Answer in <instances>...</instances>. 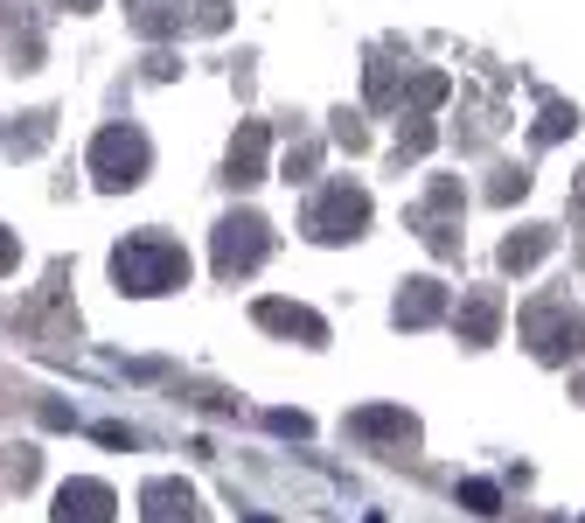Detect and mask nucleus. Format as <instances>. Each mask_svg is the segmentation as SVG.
I'll return each mask as SVG.
<instances>
[{
  "label": "nucleus",
  "mask_w": 585,
  "mask_h": 523,
  "mask_svg": "<svg viewBox=\"0 0 585 523\" xmlns=\"http://www.w3.org/2000/svg\"><path fill=\"white\" fill-rule=\"evenodd\" d=\"M112 279H119V293H167L188 279V252L161 231H140L112 252Z\"/></svg>",
  "instance_id": "1"
},
{
  "label": "nucleus",
  "mask_w": 585,
  "mask_h": 523,
  "mask_svg": "<svg viewBox=\"0 0 585 523\" xmlns=\"http://www.w3.org/2000/svg\"><path fill=\"white\" fill-rule=\"evenodd\" d=\"M523 335L537 342V357H543V363L585 357V322L572 314V301H564V293H543V301L523 314Z\"/></svg>",
  "instance_id": "2"
},
{
  "label": "nucleus",
  "mask_w": 585,
  "mask_h": 523,
  "mask_svg": "<svg viewBox=\"0 0 585 523\" xmlns=\"http://www.w3.org/2000/svg\"><path fill=\"white\" fill-rule=\"evenodd\" d=\"M91 175H98L105 189H133L147 175V133L140 126H105L98 147H91Z\"/></svg>",
  "instance_id": "3"
},
{
  "label": "nucleus",
  "mask_w": 585,
  "mask_h": 523,
  "mask_svg": "<svg viewBox=\"0 0 585 523\" xmlns=\"http://www.w3.org/2000/svg\"><path fill=\"white\" fill-rule=\"evenodd\" d=\"M370 223V196L355 189V182L342 175V182H328V189L314 196V210H307V231L320 237V245H335V237H355Z\"/></svg>",
  "instance_id": "4"
},
{
  "label": "nucleus",
  "mask_w": 585,
  "mask_h": 523,
  "mask_svg": "<svg viewBox=\"0 0 585 523\" xmlns=\"http://www.w3.org/2000/svg\"><path fill=\"white\" fill-rule=\"evenodd\" d=\"M266 252H272L266 217H251V210H244V217H223V223H217V272H223V279H244V272H251Z\"/></svg>",
  "instance_id": "5"
},
{
  "label": "nucleus",
  "mask_w": 585,
  "mask_h": 523,
  "mask_svg": "<svg viewBox=\"0 0 585 523\" xmlns=\"http://www.w3.org/2000/svg\"><path fill=\"white\" fill-rule=\"evenodd\" d=\"M112 510H119V496L105 481H63L56 489V523H112Z\"/></svg>",
  "instance_id": "6"
},
{
  "label": "nucleus",
  "mask_w": 585,
  "mask_h": 523,
  "mask_svg": "<svg viewBox=\"0 0 585 523\" xmlns=\"http://www.w3.org/2000/svg\"><path fill=\"white\" fill-rule=\"evenodd\" d=\"M147 523H202V510H196V489L188 481H147Z\"/></svg>",
  "instance_id": "7"
},
{
  "label": "nucleus",
  "mask_w": 585,
  "mask_h": 523,
  "mask_svg": "<svg viewBox=\"0 0 585 523\" xmlns=\"http://www.w3.org/2000/svg\"><path fill=\"white\" fill-rule=\"evenodd\" d=\"M258 322L279 328V335H300V342H328V328H320V314L293 307V301H258Z\"/></svg>",
  "instance_id": "8"
},
{
  "label": "nucleus",
  "mask_w": 585,
  "mask_h": 523,
  "mask_svg": "<svg viewBox=\"0 0 585 523\" xmlns=\"http://www.w3.org/2000/svg\"><path fill=\"white\" fill-rule=\"evenodd\" d=\"M495 322H502V293H495V287L467 293V307H460V335H467V342H488Z\"/></svg>",
  "instance_id": "9"
},
{
  "label": "nucleus",
  "mask_w": 585,
  "mask_h": 523,
  "mask_svg": "<svg viewBox=\"0 0 585 523\" xmlns=\"http://www.w3.org/2000/svg\"><path fill=\"white\" fill-rule=\"evenodd\" d=\"M266 175V126H244L231 140V182H258Z\"/></svg>",
  "instance_id": "10"
},
{
  "label": "nucleus",
  "mask_w": 585,
  "mask_h": 523,
  "mask_svg": "<svg viewBox=\"0 0 585 523\" xmlns=\"http://www.w3.org/2000/svg\"><path fill=\"white\" fill-rule=\"evenodd\" d=\"M446 307V293L432 287V279H411V293H398V322L405 328H419V322H432V314Z\"/></svg>",
  "instance_id": "11"
},
{
  "label": "nucleus",
  "mask_w": 585,
  "mask_h": 523,
  "mask_svg": "<svg viewBox=\"0 0 585 523\" xmlns=\"http://www.w3.org/2000/svg\"><path fill=\"white\" fill-rule=\"evenodd\" d=\"M543 252H551V231H523V237H508V245H502V266L523 272V266H537Z\"/></svg>",
  "instance_id": "12"
},
{
  "label": "nucleus",
  "mask_w": 585,
  "mask_h": 523,
  "mask_svg": "<svg viewBox=\"0 0 585 523\" xmlns=\"http://www.w3.org/2000/svg\"><path fill=\"white\" fill-rule=\"evenodd\" d=\"M572 119H578L572 105H543V126H537V140H558V133H564V126H572Z\"/></svg>",
  "instance_id": "13"
},
{
  "label": "nucleus",
  "mask_w": 585,
  "mask_h": 523,
  "mask_svg": "<svg viewBox=\"0 0 585 523\" xmlns=\"http://www.w3.org/2000/svg\"><path fill=\"white\" fill-rule=\"evenodd\" d=\"M467 510H481V516H495V489H488V481H467Z\"/></svg>",
  "instance_id": "14"
},
{
  "label": "nucleus",
  "mask_w": 585,
  "mask_h": 523,
  "mask_svg": "<svg viewBox=\"0 0 585 523\" xmlns=\"http://www.w3.org/2000/svg\"><path fill=\"white\" fill-rule=\"evenodd\" d=\"M272 433H293L300 440V433H307V419H300V412H272Z\"/></svg>",
  "instance_id": "15"
},
{
  "label": "nucleus",
  "mask_w": 585,
  "mask_h": 523,
  "mask_svg": "<svg viewBox=\"0 0 585 523\" xmlns=\"http://www.w3.org/2000/svg\"><path fill=\"white\" fill-rule=\"evenodd\" d=\"M14 258H22V245H14V231H0V272H14Z\"/></svg>",
  "instance_id": "16"
},
{
  "label": "nucleus",
  "mask_w": 585,
  "mask_h": 523,
  "mask_svg": "<svg viewBox=\"0 0 585 523\" xmlns=\"http://www.w3.org/2000/svg\"><path fill=\"white\" fill-rule=\"evenodd\" d=\"M70 8H91V0H70Z\"/></svg>",
  "instance_id": "17"
},
{
  "label": "nucleus",
  "mask_w": 585,
  "mask_h": 523,
  "mask_svg": "<svg viewBox=\"0 0 585 523\" xmlns=\"http://www.w3.org/2000/svg\"><path fill=\"white\" fill-rule=\"evenodd\" d=\"M251 523H266V516H251Z\"/></svg>",
  "instance_id": "18"
}]
</instances>
